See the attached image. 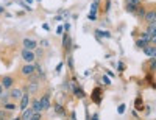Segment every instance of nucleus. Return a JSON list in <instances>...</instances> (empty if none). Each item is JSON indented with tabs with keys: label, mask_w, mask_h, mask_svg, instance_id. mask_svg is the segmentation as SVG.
<instances>
[{
	"label": "nucleus",
	"mask_w": 156,
	"mask_h": 120,
	"mask_svg": "<svg viewBox=\"0 0 156 120\" xmlns=\"http://www.w3.org/2000/svg\"><path fill=\"white\" fill-rule=\"evenodd\" d=\"M117 112H119V114H123L125 112V104H120V106L117 108Z\"/></svg>",
	"instance_id": "32"
},
{
	"label": "nucleus",
	"mask_w": 156,
	"mask_h": 120,
	"mask_svg": "<svg viewBox=\"0 0 156 120\" xmlns=\"http://www.w3.org/2000/svg\"><path fill=\"white\" fill-rule=\"evenodd\" d=\"M22 58H24L27 63H33V61H35V58H36V55L33 53V50L24 48V50H22Z\"/></svg>",
	"instance_id": "3"
},
{
	"label": "nucleus",
	"mask_w": 156,
	"mask_h": 120,
	"mask_svg": "<svg viewBox=\"0 0 156 120\" xmlns=\"http://www.w3.org/2000/svg\"><path fill=\"white\" fill-rule=\"evenodd\" d=\"M136 10H138V3H133V2L127 3V11H128V13H134Z\"/></svg>",
	"instance_id": "19"
},
{
	"label": "nucleus",
	"mask_w": 156,
	"mask_h": 120,
	"mask_svg": "<svg viewBox=\"0 0 156 120\" xmlns=\"http://www.w3.org/2000/svg\"><path fill=\"white\" fill-rule=\"evenodd\" d=\"M0 13H3V8H2V6H0Z\"/></svg>",
	"instance_id": "43"
},
{
	"label": "nucleus",
	"mask_w": 156,
	"mask_h": 120,
	"mask_svg": "<svg viewBox=\"0 0 156 120\" xmlns=\"http://www.w3.org/2000/svg\"><path fill=\"white\" fill-rule=\"evenodd\" d=\"M144 19H145L147 24H153V22H156V13L155 11H145Z\"/></svg>",
	"instance_id": "6"
},
{
	"label": "nucleus",
	"mask_w": 156,
	"mask_h": 120,
	"mask_svg": "<svg viewBox=\"0 0 156 120\" xmlns=\"http://www.w3.org/2000/svg\"><path fill=\"white\" fill-rule=\"evenodd\" d=\"M102 97H103V94H102V89L100 87H97V89H94V91H92V100L95 103H100L102 102Z\"/></svg>",
	"instance_id": "10"
},
{
	"label": "nucleus",
	"mask_w": 156,
	"mask_h": 120,
	"mask_svg": "<svg viewBox=\"0 0 156 120\" xmlns=\"http://www.w3.org/2000/svg\"><path fill=\"white\" fill-rule=\"evenodd\" d=\"M61 69H63V63H59L58 65H56V72H61Z\"/></svg>",
	"instance_id": "36"
},
{
	"label": "nucleus",
	"mask_w": 156,
	"mask_h": 120,
	"mask_svg": "<svg viewBox=\"0 0 156 120\" xmlns=\"http://www.w3.org/2000/svg\"><path fill=\"white\" fill-rule=\"evenodd\" d=\"M31 114H33V109L28 106V108H25V109L22 111L20 119H22V120H30V119H31Z\"/></svg>",
	"instance_id": "12"
},
{
	"label": "nucleus",
	"mask_w": 156,
	"mask_h": 120,
	"mask_svg": "<svg viewBox=\"0 0 156 120\" xmlns=\"http://www.w3.org/2000/svg\"><path fill=\"white\" fill-rule=\"evenodd\" d=\"M55 112H56V114H58V115H64V114H66L61 104H56V106H55Z\"/></svg>",
	"instance_id": "22"
},
{
	"label": "nucleus",
	"mask_w": 156,
	"mask_h": 120,
	"mask_svg": "<svg viewBox=\"0 0 156 120\" xmlns=\"http://www.w3.org/2000/svg\"><path fill=\"white\" fill-rule=\"evenodd\" d=\"M128 2H133V3H139L140 0H128Z\"/></svg>",
	"instance_id": "40"
},
{
	"label": "nucleus",
	"mask_w": 156,
	"mask_h": 120,
	"mask_svg": "<svg viewBox=\"0 0 156 120\" xmlns=\"http://www.w3.org/2000/svg\"><path fill=\"white\" fill-rule=\"evenodd\" d=\"M63 30H64V27H58V30H56V33H58V34H63V33H64Z\"/></svg>",
	"instance_id": "35"
},
{
	"label": "nucleus",
	"mask_w": 156,
	"mask_h": 120,
	"mask_svg": "<svg viewBox=\"0 0 156 120\" xmlns=\"http://www.w3.org/2000/svg\"><path fill=\"white\" fill-rule=\"evenodd\" d=\"M33 109V112H41L42 111V108H41V103H39V100H33L31 102V106H30Z\"/></svg>",
	"instance_id": "15"
},
{
	"label": "nucleus",
	"mask_w": 156,
	"mask_h": 120,
	"mask_svg": "<svg viewBox=\"0 0 156 120\" xmlns=\"http://www.w3.org/2000/svg\"><path fill=\"white\" fill-rule=\"evenodd\" d=\"M42 28L45 30V31H48V30H50V27H48V24H44V25H42Z\"/></svg>",
	"instance_id": "37"
},
{
	"label": "nucleus",
	"mask_w": 156,
	"mask_h": 120,
	"mask_svg": "<svg viewBox=\"0 0 156 120\" xmlns=\"http://www.w3.org/2000/svg\"><path fill=\"white\" fill-rule=\"evenodd\" d=\"M22 75H25V76H30V75H33V73L36 72V65L33 64V63H28V64H25L24 67H22Z\"/></svg>",
	"instance_id": "2"
},
{
	"label": "nucleus",
	"mask_w": 156,
	"mask_h": 120,
	"mask_svg": "<svg viewBox=\"0 0 156 120\" xmlns=\"http://www.w3.org/2000/svg\"><path fill=\"white\" fill-rule=\"evenodd\" d=\"M41 103V108H42V111H47L48 108H50V94H45L42 98L39 100Z\"/></svg>",
	"instance_id": "5"
},
{
	"label": "nucleus",
	"mask_w": 156,
	"mask_h": 120,
	"mask_svg": "<svg viewBox=\"0 0 156 120\" xmlns=\"http://www.w3.org/2000/svg\"><path fill=\"white\" fill-rule=\"evenodd\" d=\"M19 5H20V6H24V8H25L27 11H31V6H28V5H27V2H19Z\"/></svg>",
	"instance_id": "29"
},
{
	"label": "nucleus",
	"mask_w": 156,
	"mask_h": 120,
	"mask_svg": "<svg viewBox=\"0 0 156 120\" xmlns=\"http://www.w3.org/2000/svg\"><path fill=\"white\" fill-rule=\"evenodd\" d=\"M97 11H98V2H95V0H94V2H92V5H91L89 16H87V19H89L91 22L97 20Z\"/></svg>",
	"instance_id": "1"
},
{
	"label": "nucleus",
	"mask_w": 156,
	"mask_h": 120,
	"mask_svg": "<svg viewBox=\"0 0 156 120\" xmlns=\"http://www.w3.org/2000/svg\"><path fill=\"white\" fill-rule=\"evenodd\" d=\"M136 108H138V109H142V100H140V97H138V98H136Z\"/></svg>",
	"instance_id": "26"
},
{
	"label": "nucleus",
	"mask_w": 156,
	"mask_h": 120,
	"mask_svg": "<svg viewBox=\"0 0 156 120\" xmlns=\"http://www.w3.org/2000/svg\"><path fill=\"white\" fill-rule=\"evenodd\" d=\"M142 50H144V53H145L147 56H150V58H155V56H156V48L153 47V45H148V44H147Z\"/></svg>",
	"instance_id": "8"
},
{
	"label": "nucleus",
	"mask_w": 156,
	"mask_h": 120,
	"mask_svg": "<svg viewBox=\"0 0 156 120\" xmlns=\"http://www.w3.org/2000/svg\"><path fill=\"white\" fill-rule=\"evenodd\" d=\"M147 44H148V42H147V41H144V39H139L138 42H136V45H138L139 48H144V47H145Z\"/></svg>",
	"instance_id": "23"
},
{
	"label": "nucleus",
	"mask_w": 156,
	"mask_h": 120,
	"mask_svg": "<svg viewBox=\"0 0 156 120\" xmlns=\"http://www.w3.org/2000/svg\"><path fill=\"white\" fill-rule=\"evenodd\" d=\"M13 84H14V78H13V76H3V78H2V86L5 87V89H10Z\"/></svg>",
	"instance_id": "9"
},
{
	"label": "nucleus",
	"mask_w": 156,
	"mask_h": 120,
	"mask_svg": "<svg viewBox=\"0 0 156 120\" xmlns=\"http://www.w3.org/2000/svg\"><path fill=\"white\" fill-rule=\"evenodd\" d=\"M64 30H67V31H69V30H70V25L66 24V25H64Z\"/></svg>",
	"instance_id": "39"
},
{
	"label": "nucleus",
	"mask_w": 156,
	"mask_h": 120,
	"mask_svg": "<svg viewBox=\"0 0 156 120\" xmlns=\"http://www.w3.org/2000/svg\"><path fill=\"white\" fill-rule=\"evenodd\" d=\"M25 2H27V3H33V0H25Z\"/></svg>",
	"instance_id": "42"
},
{
	"label": "nucleus",
	"mask_w": 156,
	"mask_h": 120,
	"mask_svg": "<svg viewBox=\"0 0 156 120\" xmlns=\"http://www.w3.org/2000/svg\"><path fill=\"white\" fill-rule=\"evenodd\" d=\"M41 45H44V47H47V45H48V41H41Z\"/></svg>",
	"instance_id": "38"
},
{
	"label": "nucleus",
	"mask_w": 156,
	"mask_h": 120,
	"mask_svg": "<svg viewBox=\"0 0 156 120\" xmlns=\"http://www.w3.org/2000/svg\"><path fill=\"white\" fill-rule=\"evenodd\" d=\"M117 67H119V72H123L125 70V64L123 63H119V64H117Z\"/></svg>",
	"instance_id": "33"
},
{
	"label": "nucleus",
	"mask_w": 156,
	"mask_h": 120,
	"mask_svg": "<svg viewBox=\"0 0 156 120\" xmlns=\"http://www.w3.org/2000/svg\"><path fill=\"white\" fill-rule=\"evenodd\" d=\"M63 47H64V50H67L70 47V38H69V33H66L63 36Z\"/></svg>",
	"instance_id": "16"
},
{
	"label": "nucleus",
	"mask_w": 156,
	"mask_h": 120,
	"mask_svg": "<svg viewBox=\"0 0 156 120\" xmlns=\"http://www.w3.org/2000/svg\"><path fill=\"white\" fill-rule=\"evenodd\" d=\"M95 2H100V0H95Z\"/></svg>",
	"instance_id": "44"
},
{
	"label": "nucleus",
	"mask_w": 156,
	"mask_h": 120,
	"mask_svg": "<svg viewBox=\"0 0 156 120\" xmlns=\"http://www.w3.org/2000/svg\"><path fill=\"white\" fill-rule=\"evenodd\" d=\"M155 63H156V59H155V58H151V59H150V70L151 72L155 70Z\"/></svg>",
	"instance_id": "30"
},
{
	"label": "nucleus",
	"mask_w": 156,
	"mask_h": 120,
	"mask_svg": "<svg viewBox=\"0 0 156 120\" xmlns=\"http://www.w3.org/2000/svg\"><path fill=\"white\" fill-rule=\"evenodd\" d=\"M3 106H5V109H6V111H14V109L17 108L14 103H8V102H6V103H3Z\"/></svg>",
	"instance_id": "20"
},
{
	"label": "nucleus",
	"mask_w": 156,
	"mask_h": 120,
	"mask_svg": "<svg viewBox=\"0 0 156 120\" xmlns=\"http://www.w3.org/2000/svg\"><path fill=\"white\" fill-rule=\"evenodd\" d=\"M102 83H103V84H106V86H109V84H111V80H109L108 78V76H103V78H102Z\"/></svg>",
	"instance_id": "28"
},
{
	"label": "nucleus",
	"mask_w": 156,
	"mask_h": 120,
	"mask_svg": "<svg viewBox=\"0 0 156 120\" xmlns=\"http://www.w3.org/2000/svg\"><path fill=\"white\" fill-rule=\"evenodd\" d=\"M31 120H41V112H33V114H31Z\"/></svg>",
	"instance_id": "27"
},
{
	"label": "nucleus",
	"mask_w": 156,
	"mask_h": 120,
	"mask_svg": "<svg viewBox=\"0 0 156 120\" xmlns=\"http://www.w3.org/2000/svg\"><path fill=\"white\" fill-rule=\"evenodd\" d=\"M36 91H37V80L33 78V81L28 84V87H27V92H28V94H36Z\"/></svg>",
	"instance_id": "11"
},
{
	"label": "nucleus",
	"mask_w": 156,
	"mask_h": 120,
	"mask_svg": "<svg viewBox=\"0 0 156 120\" xmlns=\"http://www.w3.org/2000/svg\"><path fill=\"white\" fill-rule=\"evenodd\" d=\"M3 92V86H2V83H0V94Z\"/></svg>",
	"instance_id": "41"
},
{
	"label": "nucleus",
	"mask_w": 156,
	"mask_h": 120,
	"mask_svg": "<svg viewBox=\"0 0 156 120\" xmlns=\"http://www.w3.org/2000/svg\"><path fill=\"white\" fill-rule=\"evenodd\" d=\"M10 97H11V98H14V100H19L22 97V91H20V89H13Z\"/></svg>",
	"instance_id": "17"
},
{
	"label": "nucleus",
	"mask_w": 156,
	"mask_h": 120,
	"mask_svg": "<svg viewBox=\"0 0 156 120\" xmlns=\"http://www.w3.org/2000/svg\"><path fill=\"white\" fill-rule=\"evenodd\" d=\"M95 36L98 39H102V38H111V33L105 31V30H95Z\"/></svg>",
	"instance_id": "14"
},
{
	"label": "nucleus",
	"mask_w": 156,
	"mask_h": 120,
	"mask_svg": "<svg viewBox=\"0 0 156 120\" xmlns=\"http://www.w3.org/2000/svg\"><path fill=\"white\" fill-rule=\"evenodd\" d=\"M72 92L75 94V97H77V98H84V97H86L84 91H83L81 87H77V86H74V87H72Z\"/></svg>",
	"instance_id": "13"
},
{
	"label": "nucleus",
	"mask_w": 156,
	"mask_h": 120,
	"mask_svg": "<svg viewBox=\"0 0 156 120\" xmlns=\"http://www.w3.org/2000/svg\"><path fill=\"white\" fill-rule=\"evenodd\" d=\"M147 33L150 34V36H156V22H153V24H148Z\"/></svg>",
	"instance_id": "18"
},
{
	"label": "nucleus",
	"mask_w": 156,
	"mask_h": 120,
	"mask_svg": "<svg viewBox=\"0 0 156 120\" xmlns=\"http://www.w3.org/2000/svg\"><path fill=\"white\" fill-rule=\"evenodd\" d=\"M28 106H30V95H28V92H27V94H22V97H20L19 109H20V111H24L25 108H28Z\"/></svg>",
	"instance_id": "4"
},
{
	"label": "nucleus",
	"mask_w": 156,
	"mask_h": 120,
	"mask_svg": "<svg viewBox=\"0 0 156 120\" xmlns=\"http://www.w3.org/2000/svg\"><path fill=\"white\" fill-rule=\"evenodd\" d=\"M22 44H24V48H28V50H35V48H36V45H37V44H36V41L30 39V38H25Z\"/></svg>",
	"instance_id": "7"
},
{
	"label": "nucleus",
	"mask_w": 156,
	"mask_h": 120,
	"mask_svg": "<svg viewBox=\"0 0 156 120\" xmlns=\"http://www.w3.org/2000/svg\"><path fill=\"white\" fill-rule=\"evenodd\" d=\"M8 100H10V94H5V92L0 94V103H6Z\"/></svg>",
	"instance_id": "21"
},
{
	"label": "nucleus",
	"mask_w": 156,
	"mask_h": 120,
	"mask_svg": "<svg viewBox=\"0 0 156 120\" xmlns=\"http://www.w3.org/2000/svg\"><path fill=\"white\" fill-rule=\"evenodd\" d=\"M67 64H69L70 69H74V58H72V56H69V59H67Z\"/></svg>",
	"instance_id": "31"
},
{
	"label": "nucleus",
	"mask_w": 156,
	"mask_h": 120,
	"mask_svg": "<svg viewBox=\"0 0 156 120\" xmlns=\"http://www.w3.org/2000/svg\"><path fill=\"white\" fill-rule=\"evenodd\" d=\"M0 119H6V109L5 111H0Z\"/></svg>",
	"instance_id": "34"
},
{
	"label": "nucleus",
	"mask_w": 156,
	"mask_h": 120,
	"mask_svg": "<svg viewBox=\"0 0 156 120\" xmlns=\"http://www.w3.org/2000/svg\"><path fill=\"white\" fill-rule=\"evenodd\" d=\"M134 13L138 14L139 17H144V14H145V10H144V8H139V6H138V10H136Z\"/></svg>",
	"instance_id": "24"
},
{
	"label": "nucleus",
	"mask_w": 156,
	"mask_h": 120,
	"mask_svg": "<svg viewBox=\"0 0 156 120\" xmlns=\"http://www.w3.org/2000/svg\"><path fill=\"white\" fill-rule=\"evenodd\" d=\"M109 8H111V0H106V3H105V8H103V11L106 14L109 13Z\"/></svg>",
	"instance_id": "25"
}]
</instances>
